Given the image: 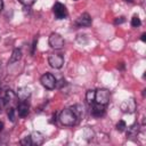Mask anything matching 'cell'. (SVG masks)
Here are the masks:
<instances>
[{
	"instance_id": "1",
	"label": "cell",
	"mask_w": 146,
	"mask_h": 146,
	"mask_svg": "<svg viewBox=\"0 0 146 146\" xmlns=\"http://www.w3.org/2000/svg\"><path fill=\"white\" fill-rule=\"evenodd\" d=\"M59 121L63 125H67V127H71V125H74L76 122H78V117L76 115L74 114V112L71 110V108H64L60 113H59Z\"/></svg>"
},
{
	"instance_id": "2",
	"label": "cell",
	"mask_w": 146,
	"mask_h": 146,
	"mask_svg": "<svg viewBox=\"0 0 146 146\" xmlns=\"http://www.w3.org/2000/svg\"><path fill=\"white\" fill-rule=\"evenodd\" d=\"M40 81H41V84H42L46 89H49V90L54 89V88L57 86L56 78H55L51 73H44V74L41 76Z\"/></svg>"
},
{
	"instance_id": "3",
	"label": "cell",
	"mask_w": 146,
	"mask_h": 146,
	"mask_svg": "<svg viewBox=\"0 0 146 146\" xmlns=\"http://www.w3.org/2000/svg\"><path fill=\"white\" fill-rule=\"evenodd\" d=\"M110 91L107 89H98L95 91V102L102 105H106L110 100Z\"/></svg>"
},
{
	"instance_id": "4",
	"label": "cell",
	"mask_w": 146,
	"mask_h": 146,
	"mask_svg": "<svg viewBox=\"0 0 146 146\" xmlns=\"http://www.w3.org/2000/svg\"><path fill=\"white\" fill-rule=\"evenodd\" d=\"M48 63L54 68H60L64 65V57L62 54H50L48 57Z\"/></svg>"
},
{
	"instance_id": "5",
	"label": "cell",
	"mask_w": 146,
	"mask_h": 146,
	"mask_svg": "<svg viewBox=\"0 0 146 146\" xmlns=\"http://www.w3.org/2000/svg\"><path fill=\"white\" fill-rule=\"evenodd\" d=\"M49 46L54 49H62L64 47V39L58 33H51L49 36Z\"/></svg>"
},
{
	"instance_id": "6",
	"label": "cell",
	"mask_w": 146,
	"mask_h": 146,
	"mask_svg": "<svg viewBox=\"0 0 146 146\" xmlns=\"http://www.w3.org/2000/svg\"><path fill=\"white\" fill-rule=\"evenodd\" d=\"M52 11H54V15L57 19H64L67 17V9L66 7L60 3V2H56L52 7Z\"/></svg>"
},
{
	"instance_id": "7",
	"label": "cell",
	"mask_w": 146,
	"mask_h": 146,
	"mask_svg": "<svg viewBox=\"0 0 146 146\" xmlns=\"http://www.w3.org/2000/svg\"><path fill=\"white\" fill-rule=\"evenodd\" d=\"M121 110L124 112V113H133L137 108V104H136V100L133 98H129V99H125L124 102L121 103L120 105Z\"/></svg>"
},
{
	"instance_id": "8",
	"label": "cell",
	"mask_w": 146,
	"mask_h": 146,
	"mask_svg": "<svg viewBox=\"0 0 146 146\" xmlns=\"http://www.w3.org/2000/svg\"><path fill=\"white\" fill-rule=\"evenodd\" d=\"M75 25L79 26V27L90 26V25H91V17L89 16V14L83 13L82 15H80V16L75 19Z\"/></svg>"
},
{
	"instance_id": "9",
	"label": "cell",
	"mask_w": 146,
	"mask_h": 146,
	"mask_svg": "<svg viewBox=\"0 0 146 146\" xmlns=\"http://www.w3.org/2000/svg\"><path fill=\"white\" fill-rule=\"evenodd\" d=\"M90 113H91V115L94 117H102V116H104L105 115V105L96 103L95 105L91 106Z\"/></svg>"
},
{
	"instance_id": "10",
	"label": "cell",
	"mask_w": 146,
	"mask_h": 146,
	"mask_svg": "<svg viewBox=\"0 0 146 146\" xmlns=\"http://www.w3.org/2000/svg\"><path fill=\"white\" fill-rule=\"evenodd\" d=\"M16 96L19 99V102L27 100V98H30V96H31V89L29 87H21V88H18Z\"/></svg>"
},
{
	"instance_id": "11",
	"label": "cell",
	"mask_w": 146,
	"mask_h": 146,
	"mask_svg": "<svg viewBox=\"0 0 146 146\" xmlns=\"http://www.w3.org/2000/svg\"><path fill=\"white\" fill-rule=\"evenodd\" d=\"M17 110H18V111H17L18 115H19L21 117H25V116H27V114H29V112H30V106H29V104L26 103V100H24V102H21V103H19Z\"/></svg>"
},
{
	"instance_id": "12",
	"label": "cell",
	"mask_w": 146,
	"mask_h": 146,
	"mask_svg": "<svg viewBox=\"0 0 146 146\" xmlns=\"http://www.w3.org/2000/svg\"><path fill=\"white\" fill-rule=\"evenodd\" d=\"M31 140H32V145H42L43 141H44V137L41 132L39 131H34L32 135H31Z\"/></svg>"
},
{
	"instance_id": "13",
	"label": "cell",
	"mask_w": 146,
	"mask_h": 146,
	"mask_svg": "<svg viewBox=\"0 0 146 146\" xmlns=\"http://www.w3.org/2000/svg\"><path fill=\"white\" fill-rule=\"evenodd\" d=\"M139 128H140L139 123H133L132 125H130L128 128V130H127V138L131 139L133 137H137V135L139 132Z\"/></svg>"
},
{
	"instance_id": "14",
	"label": "cell",
	"mask_w": 146,
	"mask_h": 146,
	"mask_svg": "<svg viewBox=\"0 0 146 146\" xmlns=\"http://www.w3.org/2000/svg\"><path fill=\"white\" fill-rule=\"evenodd\" d=\"M71 110L74 112V114L76 115V117H78V120H80V119H82L83 117V114H84V108H83V106L82 105H74V106H72L71 107Z\"/></svg>"
},
{
	"instance_id": "15",
	"label": "cell",
	"mask_w": 146,
	"mask_h": 146,
	"mask_svg": "<svg viewBox=\"0 0 146 146\" xmlns=\"http://www.w3.org/2000/svg\"><path fill=\"white\" fill-rule=\"evenodd\" d=\"M21 57H22V50L18 49V48H16V49H14V51L11 52V56H10V58H9V63L11 64V63L18 62V60L21 59Z\"/></svg>"
},
{
	"instance_id": "16",
	"label": "cell",
	"mask_w": 146,
	"mask_h": 146,
	"mask_svg": "<svg viewBox=\"0 0 146 146\" xmlns=\"http://www.w3.org/2000/svg\"><path fill=\"white\" fill-rule=\"evenodd\" d=\"M86 100L88 104H94L95 103V90H88L86 94Z\"/></svg>"
},
{
	"instance_id": "17",
	"label": "cell",
	"mask_w": 146,
	"mask_h": 146,
	"mask_svg": "<svg viewBox=\"0 0 146 146\" xmlns=\"http://www.w3.org/2000/svg\"><path fill=\"white\" fill-rule=\"evenodd\" d=\"M8 119L11 121V122H15L16 121V110L14 107H10L8 110Z\"/></svg>"
},
{
	"instance_id": "18",
	"label": "cell",
	"mask_w": 146,
	"mask_h": 146,
	"mask_svg": "<svg viewBox=\"0 0 146 146\" xmlns=\"http://www.w3.org/2000/svg\"><path fill=\"white\" fill-rule=\"evenodd\" d=\"M140 24H141L140 18H139L137 15H133L132 18H131V25H132L133 27H138V26H140Z\"/></svg>"
},
{
	"instance_id": "19",
	"label": "cell",
	"mask_w": 146,
	"mask_h": 146,
	"mask_svg": "<svg viewBox=\"0 0 146 146\" xmlns=\"http://www.w3.org/2000/svg\"><path fill=\"white\" fill-rule=\"evenodd\" d=\"M21 144L24 146H31L32 145V140H31V136H25L24 138L21 139Z\"/></svg>"
},
{
	"instance_id": "20",
	"label": "cell",
	"mask_w": 146,
	"mask_h": 146,
	"mask_svg": "<svg viewBox=\"0 0 146 146\" xmlns=\"http://www.w3.org/2000/svg\"><path fill=\"white\" fill-rule=\"evenodd\" d=\"M125 128H127V124H125V122H124L123 120H120V121L116 123V130H117V131H124Z\"/></svg>"
},
{
	"instance_id": "21",
	"label": "cell",
	"mask_w": 146,
	"mask_h": 146,
	"mask_svg": "<svg viewBox=\"0 0 146 146\" xmlns=\"http://www.w3.org/2000/svg\"><path fill=\"white\" fill-rule=\"evenodd\" d=\"M6 105H7V102H6L5 97H3V94L0 91V111H1Z\"/></svg>"
},
{
	"instance_id": "22",
	"label": "cell",
	"mask_w": 146,
	"mask_h": 146,
	"mask_svg": "<svg viewBox=\"0 0 146 146\" xmlns=\"http://www.w3.org/2000/svg\"><path fill=\"white\" fill-rule=\"evenodd\" d=\"M19 2L23 3L25 7H30L35 2V0H19Z\"/></svg>"
},
{
	"instance_id": "23",
	"label": "cell",
	"mask_w": 146,
	"mask_h": 146,
	"mask_svg": "<svg viewBox=\"0 0 146 146\" xmlns=\"http://www.w3.org/2000/svg\"><path fill=\"white\" fill-rule=\"evenodd\" d=\"M125 22V17L124 16H120V17H116L115 21H114V24L115 25H119V24H122Z\"/></svg>"
},
{
	"instance_id": "24",
	"label": "cell",
	"mask_w": 146,
	"mask_h": 146,
	"mask_svg": "<svg viewBox=\"0 0 146 146\" xmlns=\"http://www.w3.org/2000/svg\"><path fill=\"white\" fill-rule=\"evenodd\" d=\"M36 43H38V38H34V40H33V44H32V54H34V50H35Z\"/></svg>"
},
{
	"instance_id": "25",
	"label": "cell",
	"mask_w": 146,
	"mask_h": 146,
	"mask_svg": "<svg viewBox=\"0 0 146 146\" xmlns=\"http://www.w3.org/2000/svg\"><path fill=\"white\" fill-rule=\"evenodd\" d=\"M119 70H124V63L123 62H120V63H117V66H116Z\"/></svg>"
},
{
	"instance_id": "26",
	"label": "cell",
	"mask_w": 146,
	"mask_h": 146,
	"mask_svg": "<svg viewBox=\"0 0 146 146\" xmlns=\"http://www.w3.org/2000/svg\"><path fill=\"white\" fill-rule=\"evenodd\" d=\"M140 39H141V41H143V42H145V41H146V33H143Z\"/></svg>"
},
{
	"instance_id": "27",
	"label": "cell",
	"mask_w": 146,
	"mask_h": 146,
	"mask_svg": "<svg viewBox=\"0 0 146 146\" xmlns=\"http://www.w3.org/2000/svg\"><path fill=\"white\" fill-rule=\"evenodd\" d=\"M2 8H3V1H2V0H0V11L2 10Z\"/></svg>"
},
{
	"instance_id": "28",
	"label": "cell",
	"mask_w": 146,
	"mask_h": 146,
	"mask_svg": "<svg viewBox=\"0 0 146 146\" xmlns=\"http://www.w3.org/2000/svg\"><path fill=\"white\" fill-rule=\"evenodd\" d=\"M2 129H3V122H1V121H0V132L2 131Z\"/></svg>"
},
{
	"instance_id": "29",
	"label": "cell",
	"mask_w": 146,
	"mask_h": 146,
	"mask_svg": "<svg viewBox=\"0 0 146 146\" xmlns=\"http://www.w3.org/2000/svg\"><path fill=\"white\" fill-rule=\"evenodd\" d=\"M125 1H127V2H131L132 0H125Z\"/></svg>"
},
{
	"instance_id": "30",
	"label": "cell",
	"mask_w": 146,
	"mask_h": 146,
	"mask_svg": "<svg viewBox=\"0 0 146 146\" xmlns=\"http://www.w3.org/2000/svg\"><path fill=\"white\" fill-rule=\"evenodd\" d=\"M0 73H1V66H0Z\"/></svg>"
},
{
	"instance_id": "31",
	"label": "cell",
	"mask_w": 146,
	"mask_h": 146,
	"mask_svg": "<svg viewBox=\"0 0 146 146\" xmlns=\"http://www.w3.org/2000/svg\"><path fill=\"white\" fill-rule=\"evenodd\" d=\"M0 91H1V88H0Z\"/></svg>"
}]
</instances>
